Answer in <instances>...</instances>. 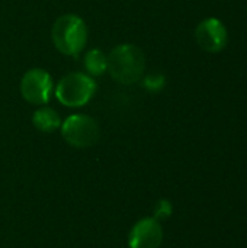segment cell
<instances>
[{"mask_svg": "<svg viewBox=\"0 0 247 248\" xmlns=\"http://www.w3.org/2000/svg\"><path fill=\"white\" fill-rule=\"evenodd\" d=\"M146 58L143 51L132 44L116 45L108 55V71L121 84L137 83L144 73Z\"/></svg>", "mask_w": 247, "mask_h": 248, "instance_id": "1", "label": "cell"}, {"mask_svg": "<svg viewBox=\"0 0 247 248\" xmlns=\"http://www.w3.org/2000/svg\"><path fill=\"white\" fill-rule=\"evenodd\" d=\"M163 241V228L154 218L140 219L128 237L130 248H159Z\"/></svg>", "mask_w": 247, "mask_h": 248, "instance_id": "7", "label": "cell"}, {"mask_svg": "<svg viewBox=\"0 0 247 248\" xmlns=\"http://www.w3.org/2000/svg\"><path fill=\"white\" fill-rule=\"evenodd\" d=\"M172 212H173L172 203H170L167 199H162V201H159V202L156 203V206H154V217H153V218L157 219V221L160 222V221L169 219L170 215H172Z\"/></svg>", "mask_w": 247, "mask_h": 248, "instance_id": "10", "label": "cell"}, {"mask_svg": "<svg viewBox=\"0 0 247 248\" xmlns=\"http://www.w3.org/2000/svg\"><path fill=\"white\" fill-rule=\"evenodd\" d=\"M195 38L199 46L208 52H220L226 48L229 33L224 23L217 17L204 19L195 29Z\"/></svg>", "mask_w": 247, "mask_h": 248, "instance_id": "6", "label": "cell"}, {"mask_svg": "<svg viewBox=\"0 0 247 248\" xmlns=\"http://www.w3.org/2000/svg\"><path fill=\"white\" fill-rule=\"evenodd\" d=\"M96 92V83L84 73H70L64 76L57 87L55 97L67 108H82L87 105Z\"/></svg>", "mask_w": 247, "mask_h": 248, "instance_id": "3", "label": "cell"}, {"mask_svg": "<svg viewBox=\"0 0 247 248\" xmlns=\"http://www.w3.org/2000/svg\"><path fill=\"white\" fill-rule=\"evenodd\" d=\"M60 128L66 142L74 148H89L95 145L100 137L98 122L87 115H71Z\"/></svg>", "mask_w": 247, "mask_h": 248, "instance_id": "4", "label": "cell"}, {"mask_svg": "<svg viewBox=\"0 0 247 248\" xmlns=\"http://www.w3.org/2000/svg\"><path fill=\"white\" fill-rule=\"evenodd\" d=\"M52 93V78L42 68L28 70L20 80V94L31 105L48 103Z\"/></svg>", "mask_w": 247, "mask_h": 248, "instance_id": "5", "label": "cell"}, {"mask_svg": "<svg viewBox=\"0 0 247 248\" xmlns=\"http://www.w3.org/2000/svg\"><path fill=\"white\" fill-rule=\"evenodd\" d=\"M32 124L41 132H54L61 126L63 122L60 119V115L54 109L42 106L33 112Z\"/></svg>", "mask_w": 247, "mask_h": 248, "instance_id": "8", "label": "cell"}, {"mask_svg": "<svg viewBox=\"0 0 247 248\" xmlns=\"http://www.w3.org/2000/svg\"><path fill=\"white\" fill-rule=\"evenodd\" d=\"M84 68L90 76H102L105 71H108V57L100 49H90L86 52L83 60Z\"/></svg>", "mask_w": 247, "mask_h": 248, "instance_id": "9", "label": "cell"}, {"mask_svg": "<svg viewBox=\"0 0 247 248\" xmlns=\"http://www.w3.org/2000/svg\"><path fill=\"white\" fill-rule=\"evenodd\" d=\"M165 83H166V78L165 76L162 74H150L147 76L144 80H143V86L148 90V92H160L163 87H165Z\"/></svg>", "mask_w": 247, "mask_h": 248, "instance_id": "11", "label": "cell"}, {"mask_svg": "<svg viewBox=\"0 0 247 248\" xmlns=\"http://www.w3.org/2000/svg\"><path fill=\"white\" fill-rule=\"evenodd\" d=\"M51 36L55 48L61 54L77 57L86 46L87 28L80 16L63 15L54 22Z\"/></svg>", "mask_w": 247, "mask_h": 248, "instance_id": "2", "label": "cell"}]
</instances>
